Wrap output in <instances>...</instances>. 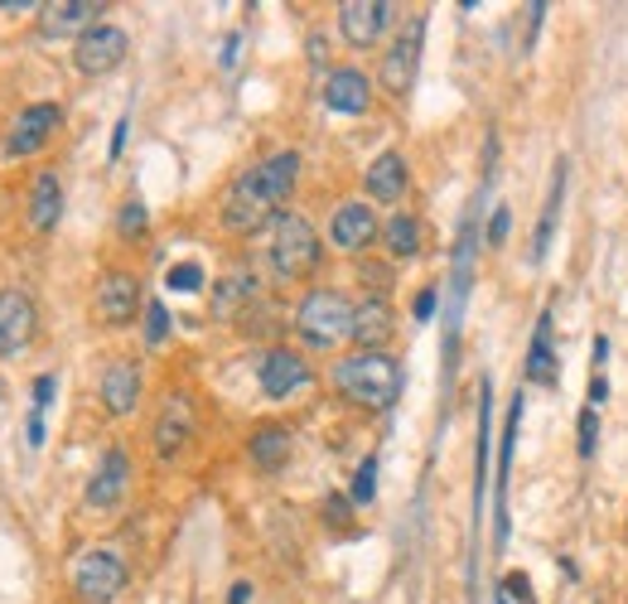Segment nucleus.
Segmentation results:
<instances>
[{
  "label": "nucleus",
  "instance_id": "f257e3e1",
  "mask_svg": "<svg viewBox=\"0 0 628 604\" xmlns=\"http://www.w3.org/2000/svg\"><path fill=\"white\" fill-rule=\"evenodd\" d=\"M300 150H276L266 155V160L246 165V170L232 179L228 189H222V228L232 232V238H252V232L271 228V222L286 214L290 194H295L300 184Z\"/></svg>",
  "mask_w": 628,
  "mask_h": 604
},
{
  "label": "nucleus",
  "instance_id": "f03ea898",
  "mask_svg": "<svg viewBox=\"0 0 628 604\" xmlns=\"http://www.w3.org/2000/svg\"><path fill=\"white\" fill-rule=\"evenodd\" d=\"M334 391L358 411H391L401 397V363L391 353L353 349L334 363Z\"/></svg>",
  "mask_w": 628,
  "mask_h": 604
},
{
  "label": "nucleus",
  "instance_id": "7ed1b4c3",
  "mask_svg": "<svg viewBox=\"0 0 628 604\" xmlns=\"http://www.w3.org/2000/svg\"><path fill=\"white\" fill-rule=\"evenodd\" d=\"M295 334L305 339V349H339V343L353 339V300L334 286H314L305 300L295 305Z\"/></svg>",
  "mask_w": 628,
  "mask_h": 604
},
{
  "label": "nucleus",
  "instance_id": "20e7f679",
  "mask_svg": "<svg viewBox=\"0 0 628 604\" xmlns=\"http://www.w3.org/2000/svg\"><path fill=\"white\" fill-rule=\"evenodd\" d=\"M266 262H271L276 281H305V276L319 271L324 262V242L314 232V222L305 214H280L271 222V242H266Z\"/></svg>",
  "mask_w": 628,
  "mask_h": 604
},
{
  "label": "nucleus",
  "instance_id": "39448f33",
  "mask_svg": "<svg viewBox=\"0 0 628 604\" xmlns=\"http://www.w3.org/2000/svg\"><path fill=\"white\" fill-rule=\"evenodd\" d=\"M126 580H131V570L111 546H87L69 566V590L77 604H117Z\"/></svg>",
  "mask_w": 628,
  "mask_h": 604
},
{
  "label": "nucleus",
  "instance_id": "423d86ee",
  "mask_svg": "<svg viewBox=\"0 0 628 604\" xmlns=\"http://www.w3.org/2000/svg\"><path fill=\"white\" fill-rule=\"evenodd\" d=\"M126 53H131V35L121 25H107L102 20L83 39H73V69L83 77H107L126 63Z\"/></svg>",
  "mask_w": 628,
  "mask_h": 604
},
{
  "label": "nucleus",
  "instance_id": "0eeeda50",
  "mask_svg": "<svg viewBox=\"0 0 628 604\" xmlns=\"http://www.w3.org/2000/svg\"><path fill=\"white\" fill-rule=\"evenodd\" d=\"M198 431V416H194V397L189 391H170V397L160 401V411H155V426H150V445L160 460H179V455L189 450V440H194Z\"/></svg>",
  "mask_w": 628,
  "mask_h": 604
},
{
  "label": "nucleus",
  "instance_id": "6e6552de",
  "mask_svg": "<svg viewBox=\"0 0 628 604\" xmlns=\"http://www.w3.org/2000/svg\"><path fill=\"white\" fill-rule=\"evenodd\" d=\"M256 383H262V391L271 401H290L295 391H305L314 383V367H310L305 353L276 343V349H266L262 358H256Z\"/></svg>",
  "mask_w": 628,
  "mask_h": 604
},
{
  "label": "nucleus",
  "instance_id": "1a4fd4ad",
  "mask_svg": "<svg viewBox=\"0 0 628 604\" xmlns=\"http://www.w3.org/2000/svg\"><path fill=\"white\" fill-rule=\"evenodd\" d=\"M421 39H425V20L416 15L407 29H401L397 39H391V49L383 53V69H377V83H383L387 97H407L411 87H416V69H421Z\"/></svg>",
  "mask_w": 628,
  "mask_h": 604
},
{
  "label": "nucleus",
  "instance_id": "9d476101",
  "mask_svg": "<svg viewBox=\"0 0 628 604\" xmlns=\"http://www.w3.org/2000/svg\"><path fill=\"white\" fill-rule=\"evenodd\" d=\"M93 315L107 329H126L141 315V276L136 271H102L93 290Z\"/></svg>",
  "mask_w": 628,
  "mask_h": 604
},
{
  "label": "nucleus",
  "instance_id": "9b49d317",
  "mask_svg": "<svg viewBox=\"0 0 628 604\" xmlns=\"http://www.w3.org/2000/svg\"><path fill=\"white\" fill-rule=\"evenodd\" d=\"M329 242H334V252H343V256H363L373 242H383L377 208L363 204V198H343L329 214Z\"/></svg>",
  "mask_w": 628,
  "mask_h": 604
},
{
  "label": "nucleus",
  "instance_id": "f8f14e48",
  "mask_svg": "<svg viewBox=\"0 0 628 604\" xmlns=\"http://www.w3.org/2000/svg\"><path fill=\"white\" fill-rule=\"evenodd\" d=\"M126 488H131V455L121 450V445H111V450L97 460L93 469V479H87V512H111L121 498H126Z\"/></svg>",
  "mask_w": 628,
  "mask_h": 604
},
{
  "label": "nucleus",
  "instance_id": "ddd939ff",
  "mask_svg": "<svg viewBox=\"0 0 628 604\" xmlns=\"http://www.w3.org/2000/svg\"><path fill=\"white\" fill-rule=\"evenodd\" d=\"M107 0H44L39 10V35L49 39H83L93 25H102Z\"/></svg>",
  "mask_w": 628,
  "mask_h": 604
},
{
  "label": "nucleus",
  "instance_id": "4468645a",
  "mask_svg": "<svg viewBox=\"0 0 628 604\" xmlns=\"http://www.w3.org/2000/svg\"><path fill=\"white\" fill-rule=\"evenodd\" d=\"M39 334V310L25 290H0V353L15 358L35 343Z\"/></svg>",
  "mask_w": 628,
  "mask_h": 604
},
{
  "label": "nucleus",
  "instance_id": "2eb2a0df",
  "mask_svg": "<svg viewBox=\"0 0 628 604\" xmlns=\"http://www.w3.org/2000/svg\"><path fill=\"white\" fill-rule=\"evenodd\" d=\"M97 401L107 416H131L141 407V363L136 358H111L97 377Z\"/></svg>",
  "mask_w": 628,
  "mask_h": 604
},
{
  "label": "nucleus",
  "instance_id": "dca6fc26",
  "mask_svg": "<svg viewBox=\"0 0 628 604\" xmlns=\"http://www.w3.org/2000/svg\"><path fill=\"white\" fill-rule=\"evenodd\" d=\"M391 10H397L391 0H343V5H339L343 39H349L353 49H373V44L387 35Z\"/></svg>",
  "mask_w": 628,
  "mask_h": 604
},
{
  "label": "nucleus",
  "instance_id": "f3484780",
  "mask_svg": "<svg viewBox=\"0 0 628 604\" xmlns=\"http://www.w3.org/2000/svg\"><path fill=\"white\" fill-rule=\"evenodd\" d=\"M59 121H63V107H59V102H35V107H25V111L15 117V131H10L5 150L15 155V160H25V155H39L44 145H49L53 131H59Z\"/></svg>",
  "mask_w": 628,
  "mask_h": 604
},
{
  "label": "nucleus",
  "instance_id": "a211bd4d",
  "mask_svg": "<svg viewBox=\"0 0 628 604\" xmlns=\"http://www.w3.org/2000/svg\"><path fill=\"white\" fill-rule=\"evenodd\" d=\"M324 107L339 111V117H363L373 107V77L363 69H329L324 73Z\"/></svg>",
  "mask_w": 628,
  "mask_h": 604
},
{
  "label": "nucleus",
  "instance_id": "6ab92c4d",
  "mask_svg": "<svg viewBox=\"0 0 628 604\" xmlns=\"http://www.w3.org/2000/svg\"><path fill=\"white\" fill-rule=\"evenodd\" d=\"M391 334H397V315H391L387 295H363L353 305V343L367 353H387Z\"/></svg>",
  "mask_w": 628,
  "mask_h": 604
},
{
  "label": "nucleus",
  "instance_id": "aec40b11",
  "mask_svg": "<svg viewBox=\"0 0 628 604\" xmlns=\"http://www.w3.org/2000/svg\"><path fill=\"white\" fill-rule=\"evenodd\" d=\"M363 189H367V204H401L411 189V165L401 150H383L363 174Z\"/></svg>",
  "mask_w": 628,
  "mask_h": 604
},
{
  "label": "nucleus",
  "instance_id": "412c9836",
  "mask_svg": "<svg viewBox=\"0 0 628 604\" xmlns=\"http://www.w3.org/2000/svg\"><path fill=\"white\" fill-rule=\"evenodd\" d=\"M290 450H295V435H290V426H276V421L256 426L252 440H246V460H252L256 474H280Z\"/></svg>",
  "mask_w": 628,
  "mask_h": 604
},
{
  "label": "nucleus",
  "instance_id": "4be33fe9",
  "mask_svg": "<svg viewBox=\"0 0 628 604\" xmlns=\"http://www.w3.org/2000/svg\"><path fill=\"white\" fill-rule=\"evenodd\" d=\"M25 214H29V228H35L39 238H49V232L59 228V218H63V179L53 174V170H39V174H35Z\"/></svg>",
  "mask_w": 628,
  "mask_h": 604
},
{
  "label": "nucleus",
  "instance_id": "5701e85b",
  "mask_svg": "<svg viewBox=\"0 0 628 604\" xmlns=\"http://www.w3.org/2000/svg\"><path fill=\"white\" fill-rule=\"evenodd\" d=\"M256 276L252 271H228L218 286H213V319H242L246 310H252V300H256Z\"/></svg>",
  "mask_w": 628,
  "mask_h": 604
},
{
  "label": "nucleus",
  "instance_id": "b1692460",
  "mask_svg": "<svg viewBox=\"0 0 628 604\" xmlns=\"http://www.w3.org/2000/svg\"><path fill=\"white\" fill-rule=\"evenodd\" d=\"M421 242H425V228L416 214H407V208H397L387 222H383V247L391 262H411V256H421Z\"/></svg>",
  "mask_w": 628,
  "mask_h": 604
},
{
  "label": "nucleus",
  "instance_id": "393cba45",
  "mask_svg": "<svg viewBox=\"0 0 628 604\" xmlns=\"http://www.w3.org/2000/svg\"><path fill=\"white\" fill-rule=\"evenodd\" d=\"M527 383H542V387H552V383H556V358H552V315H542V319H536L532 353H527Z\"/></svg>",
  "mask_w": 628,
  "mask_h": 604
},
{
  "label": "nucleus",
  "instance_id": "a878e982",
  "mask_svg": "<svg viewBox=\"0 0 628 604\" xmlns=\"http://www.w3.org/2000/svg\"><path fill=\"white\" fill-rule=\"evenodd\" d=\"M560 194H566V160H556L552 194H546V214H542V228H536V242H532V262H542L546 247H552V232H556V218H560Z\"/></svg>",
  "mask_w": 628,
  "mask_h": 604
},
{
  "label": "nucleus",
  "instance_id": "bb28decb",
  "mask_svg": "<svg viewBox=\"0 0 628 604\" xmlns=\"http://www.w3.org/2000/svg\"><path fill=\"white\" fill-rule=\"evenodd\" d=\"M145 228H150L145 204H141V198H126V204H121V214H117V232H121V238H141Z\"/></svg>",
  "mask_w": 628,
  "mask_h": 604
},
{
  "label": "nucleus",
  "instance_id": "cd10ccee",
  "mask_svg": "<svg viewBox=\"0 0 628 604\" xmlns=\"http://www.w3.org/2000/svg\"><path fill=\"white\" fill-rule=\"evenodd\" d=\"M165 286L179 290V295H189V290H198V286H204V266H198V262H179V266H170V276H165Z\"/></svg>",
  "mask_w": 628,
  "mask_h": 604
},
{
  "label": "nucleus",
  "instance_id": "c85d7f7f",
  "mask_svg": "<svg viewBox=\"0 0 628 604\" xmlns=\"http://www.w3.org/2000/svg\"><path fill=\"white\" fill-rule=\"evenodd\" d=\"M377 494V455H367L363 464H358V479H353V503L363 508V503H373Z\"/></svg>",
  "mask_w": 628,
  "mask_h": 604
},
{
  "label": "nucleus",
  "instance_id": "c756f323",
  "mask_svg": "<svg viewBox=\"0 0 628 604\" xmlns=\"http://www.w3.org/2000/svg\"><path fill=\"white\" fill-rule=\"evenodd\" d=\"M165 334H170V310L160 305V300H150V305H145V343H165Z\"/></svg>",
  "mask_w": 628,
  "mask_h": 604
},
{
  "label": "nucleus",
  "instance_id": "7c9ffc66",
  "mask_svg": "<svg viewBox=\"0 0 628 604\" xmlns=\"http://www.w3.org/2000/svg\"><path fill=\"white\" fill-rule=\"evenodd\" d=\"M503 590H508L518 604H536L532 595V580H527V570H508V580H503Z\"/></svg>",
  "mask_w": 628,
  "mask_h": 604
},
{
  "label": "nucleus",
  "instance_id": "2f4dec72",
  "mask_svg": "<svg viewBox=\"0 0 628 604\" xmlns=\"http://www.w3.org/2000/svg\"><path fill=\"white\" fill-rule=\"evenodd\" d=\"M349 508H353V498H343V494H329V498H324V518H329L334 528H343V522H349Z\"/></svg>",
  "mask_w": 628,
  "mask_h": 604
},
{
  "label": "nucleus",
  "instance_id": "473e14b6",
  "mask_svg": "<svg viewBox=\"0 0 628 604\" xmlns=\"http://www.w3.org/2000/svg\"><path fill=\"white\" fill-rule=\"evenodd\" d=\"M508 228H512V214H508V208H498L493 222H488V247H503V242H508Z\"/></svg>",
  "mask_w": 628,
  "mask_h": 604
},
{
  "label": "nucleus",
  "instance_id": "72a5a7b5",
  "mask_svg": "<svg viewBox=\"0 0 628 604\" xmlns=\"http://www.w3.org/2000/svg\"><path fill=\"white\" fill-rule=\"evenodd\" d=\"M594 435H600V421H594V407L585 411V416H580V455H594Z\"/></svg>",
  "mask_w": 628,
  "mask_h": 604
},
{
  "label": "nucleus",
  "instance_id": "f704fd0d",
  "mask_svg": "<svg viewBox=\"0 0 628 604\" xmlns=\"http://www.w3.org/2000/svg\"><path fill=\"white\" fill-rule=\"evenodd\" d=\"M53 391H59V377H53V373H39V377H35V411L49 407Z\"/></svg>",
  "mask_w": 628,
  "mask_h": 604
},
{
  "label": "nucleus",
  "instance_id": "c9c22d12",
  "mask_svg": "<svg viewBox=\"0 0 628 604\" xmlns=\"http://www.w3.org/2000/svg\"><path fill=\"white\" fill-rule=\"evenodd\" d=\"M435 315V286H425L416 295V319H431Z\"/></svg>",
  "mask_w": 628,
  "mask_h": 604
},
{
  "label": "nucleus",
  "instance_id": "e433bc0d",
  "mask_svg": "<svg viewBox=\"0 0 628 604\" xmlns=\"http://www.w3.org/2000/svg\"><path fill=\"white\" fill-rule=\"evenodd\" d=\"M329 59V39L324 35H310V63H324Z\"/></svg>",
  "mask_w": 628,
  "mask_h": 604
},
{
  "label": "nucleus",
  "instance_id": "4c0bfd02",
  "mask_svg": "<svg viewBox=\"0 0 628 604\" xmlns=\"http://www.w3.org/2000/svg\"><path fill=\"white\" fill-rule=\"evenodd\" d=\"M604 397H609V383L594 373V383H590V407H604Z\"/></svg>",
  "mask_w": 628,
  "mask_h": 604
},
{
  "label": "nucleus",
  "instance_id": "58836bf2",
  "mask_svg": "<svg viewBox=\"0 0 628 604\" xmlns=\"http://www.w3.org/2000/svg\"><path fill=\"white\" fill-rule=\"evenodd\" d=\"M126 126H131V121L121 117V121H117V131H111V160H117V155H121V145H126Z\"/></svg>",
  "mask_w": 628,
  "mask_h": 604
},
{
  "label": "nucleus",
  "instance_id": "ea45409f",
  "mask_svg": "<svg viewBox=\"0 0 628 604\" xmlns=\"http://www.w3.org/2000/svg\"><path fill=\"white\" fill-rule=\"evenodd\" d=\"M252 600V580H238V585L228 590V604H246Z\"/></svg>",
  "mask_w": 628,
  "mask_h": 604
},
{
  "label": "nucleus",
  "instance_id": "a19ab883",
  "mask_svg": "<svg viewBox=\"0 0 628 604\" xmlns=\"http://www.w3.org/2000/svg\"><path fill=\"white\" fill-rule=\"evenodd\" d=\"M0 10H10V15H20V10H44L39 0H0Z\"/></svg>",
  "mask_w": 628,
  "mask_h": 604
}]
</instances>
